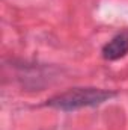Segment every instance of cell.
<instances>
[{
	"mask_svg": "<svg viewBox=\"0 0 128 130\" xmlns=\"http://www.w3.org/2000/svg\"><path fill=\"white\" fill-rule=\"evenodd\" d=\"M116 94L107 89H99V88H74L69 89L66 92L57 94L54 97L47 100V106L65 110V112H71V110H77V109H83V107H92L102 104L104 101L110 100L115 97Z\"/></svg>",
	"mask_w": 128,
	"mask_h": 130,
	"instance_id": "cell-1",
	"label": "cell"
},
{
	"mask_svg": "<svg viewBox=\"0 0 128 130\" xmlns=\"http://www.w3.org/2000/svg\"><path fill=\"white\" fill-rule=\"evenodd\" d=\"M128 53V32L118 33L102 47V58L105 61H118Z\"/></svg>",
	"mask_w": 128,
	"mask_h": 130,
	"instance_id": "cell-2",
	"label": "cell"
}]
</instances>
